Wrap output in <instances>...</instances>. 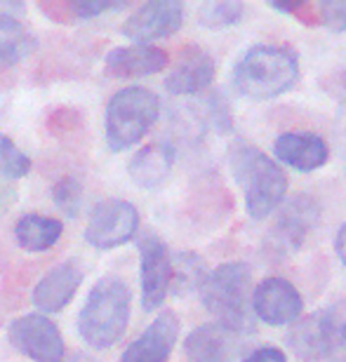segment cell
<instances>
[{
	"label": "cell",
	"mask_w": 346,
	"mask_h": 362,
	"mask_svg": "<svg viewBox=\"0 0 346 362\" xmlns=\"http://www.w3.org/2000/svg\"><path fill=\"white\" fill-rule=\"evenodd\" d=\"M184 356L189 362H231V332L217 322L200 325L186 337Z\"/></svg>",
	"instance_id": "19"
},
{
	"label": "cell",
	"mask_w": 346,
	"mask_h": 362,
	"mask_svg": "<svg viewBox=\"0 0 346 362\" xmlns=\"http://www.w3.org/2000/svg\"><path fill=\"white\" fill-rule=\"evenodd\" d=\"M139 228V212L132 202L106 198L90 212L85 240L97 250H115L129 243Z\"/></svg>",
	"instance_id": "7"
},
{
	"label": "cell",
	"mask_w": 346,
	"mask_h": 362,
	"mask_svg": "<svg viewBox=\"0 0 346 362\" xmlns=\"http://www.w3.org/2000/svg\"><path fill=\"white\" fill-rule=\"evenodd\" d=\"M172 165H175V148L170 144H149L142 151H137L129 160V179L139 188L154 191L170 177Z\"/></svg>",
	"instance_id": "17"
},
{
	"label": "cell",
	"mask_w": 346,
	"mask_h": 362,
	"mask_svg": "<svg viewBox=\"0 0 346 362\" xmlns=\"http://www.w3.org/2000/svg\"><path fill=\"white\" fill-rule=\"evenodd\" d=\"M184 24V5L177 0H151L132 12L125 24L122 35L132 40V45H151L154 40H163L175 35Z\"/></svg>",
	"instance_id": "11"
},
{
	"label": "cell",
	"mask_w": 346,
	"mask_h": 362,
	"mask_svg": "<svg viewBox=\"0 0 346 362\" xmlns=\"http://www.w3.org/2000/svg\"><path fill=\"white\" fill-rule=\"evenodd\" d=\"M344 362H346V360H344Z\"/></svg>",
	"instance_id": "32"
},
{
	"label": "cell",
	"mask_w": 346,
	"mask_h": 362,
	"mask_svg": "<svg viewBox=\"0 0 346 362\" xmlns=\"http://www.w3.org/2000/svg\"><path fill=\"white\" fill-rule=\"evenodd\" d=\"M69 362H92V358H90V356H85V353H76V356L71 358Z\"/></svg>",
	"instance_id": "31"
},
{
	"label": "cell",
	"mask_w": 346,
	"mask_h": 362,
	"mask_svg": "<svg viewBox=\"0 0 346 362\" xmlns=\"http://www.w3.org/2000/svg\"><path fill=\"white\" fill-rule=\"evenodd\" d=\"M316 17L318 24L328 26L330 31L342 33L346 31V0H325L316 5Z\"/></svg>",
	"instance_id": "27"
},
{
	"label": "cell",
	"mask_w": 346,
	"mask_h": 362,
	"mask_svg": "<svg viewBox=\"0 0 346 362\" xmlns=\"http://www.w3.org/2000/svg\"><path fill=\"white\" fill-rule=\"evenodd\" d=\"M335 247H337V257H340V262L344 264V269H346V223L340 228V233H337Z\"/></svg>",
	"instance_id": "30"
},
{
	"label": "cell",
	"mask_w": 346,
	"mask_h": 362,
	"mask_svg": "<svg viewBox=\"0 0 346 362\" xmlns=\"http://www.w3.org/2000/svg\"><path fill=\"white\" fill-rule=\"evenodd\" d=\"M83 282V269L76 259H69L52 271H47L40 278L38 285L33 287V303L38 313H59L71 303L76 292L81 289Z\"/></svg>",
	"instance_id": "13"
},
{
	"label": "cell",
	"mask_w": 346,
	"mask_h": 362,
	"mask_svg": "<svg viewBox=\"0 0 346 362\" xmlns=\"http://www.w3.org/2000/svg\"><path fill=\"white\" fill-rule=\"evenodd\" d=\"M301 308H304V299L299 289L278 275L264 278L252 292V313L271 327L294 325L299 320Z\"/></svg>",
	"instance_id": "10"
},
{
	"label": "cell",
	"mask_w": 346,
	"mask_h": 362,
	"mask_svg": "<svg viewBox=\"0 0 346 362\" xmlns=\"http://www.w3.org/2000/svg\"><path fill=\"white\" fill-rule=\"evenodd\" d=\"M210 113H212V120L214 125L219 127V132H226V129H231V113H229V106L224 97H221L219 92L212 94L210 99Z\"/></svg>",
	"instance_id": "28"
},
{
	"label": "cell",
	"mask_w": 346,
	"mask_h": 362,
	"mask_svg": "<svg viewBox=\"0 0 346 362\" xmlns=\"http://www.w3.org/2000/svg\"><path fill=\"white\" fill-rule=\"evenodd\" d=\"M139 247V280H142V306L156 310L168 299L172 287V255L163 238L144 233L137 240Z\"/></svg>",
	"instance_id": "9"
},
{
	"label": "cell",
	"mask_w": 346,
	"mask_h": 362,
	"mask_svg": "<svg viewBox=\"0 0 346 362\" xmlns=\"http://www.w3.org/2000/svg\"><path fill=\"white\" fill-rule=\"evenodd\" d=\"M33 45V33L24 21L0 7V69H10L24 62Z\"/></svg>",
	"instance_id": "20"
},
{
	"label": "cell",
	"mask_w": 346,
	"mask_h": 362,
	"mask_svg": "<svg viewBox=\"0 0 346 362\" xmlns=\"http://www.w3.org/2000/svg\"><path fill=\"white\" fill-rule=\"evenodd\" d=\"M243 362H287V356L273 346H262V349L252 351L250 356H245Z\"/></svg>",
	"instance_id": "29"
},
{
	"label": "cell",
	"mask_w": 346,
	"mask_h": 362,
	"mask_svg": "<svg viewBox=\"0 0 346 362\" xmlns=\"http://www.w3.org/2000/svg\"><path fill=\"white\" fill-rule=\"evenodd\" d=\"M161 115V99L149 88L115 92L106 106V144L111 151H125L144 139Z\"/></svg>",
	"instance_id": "5"
},
{
	"label": "cell",
	"mask_w": 346,
	"mask_h": 362,
	"mask_svg": "<svg viewBox=\"0 0 346 362\" xmlns=\"http://www.w3.org/2000/svg\"><path fill=\"white\" fill-rule=\"evenodd\" d=\"M179 339V317L175 310H163L132 344L122 351L120 362H168Z\"/></svg>",
	"instance_id": "12"
},
{
	"label": "cell",
	"mask_w": 346,
	"mask_h": 362,
	"mask_svg": "<svg viewBox=\"0 0 346 362\" xmlns=\"http://www.w3.org/2000/svg\"><path fill=\"white\" fill-rule=\"evenodd\" d=\"M132 294L125 280L106 275L90 289L81 313H78V334L92 349H111L127 329Z\"/></svg>",
	"instance_id": "2"
},
{
	"label": "cell",
	"mask_w": 346,
	"mask_h": 362,
	"mask_svg": "<svg viewBox=\"0 0 346 362\" xmlns=\"http://www.w3.org/2000/svg\"><path fill=\"white\" fill-rule=\"evenodd\" d=\"M31 158L14 144L10 136L0 134V179L14 181L31 172Z\"/></svg>",
	"instance_id": "24"
},
{
	"label": "cell",
	"mask_w": 346,
	"mask_h": 362,
	"mask_svg": "<svg viewBox=\"0 0 346 362\" xmlns=\"http://www.w3.org/2000/svg\"><path fill=\"white\" fill-rule=\"evenodd\" d=\"M170 57L165 49L156 45H125L115 47L106 54L104 74L115 81H129V78H146L168 69Z\"/></svg>",
	"instance_id": "14"
},
{
	"label": "cell",
	"mask_w": 346,
	"mask_h": 362,
	"mask_svg": "<svg viewBox=\"0 0 346 362\" xmlns=\"http://www.w3.org/2000/svg\"><path fill=\"white\" fill-rule=\"evenodd\" d=\"M318 212V202L308 198V195H297L294 200L287 202L280 209L276 223V235L280 238V243L290 250H297L306 240V235L311 233V228H316Z\"/></svg>",
	"instance_id": "18"
},
{
	"label": "cell",
	"mask_w": 346,
	"mask_h": 362,
	"mask_svg": "<svg viewBox=\"0 0 346 362\" xmlns=\"http://www.w3.org/2000/svg\"><path fill=\"white\" fill-rule=\"evenodd\" d=\"M205 266L203 259L193 252H182L172 257V292L175 294H189L193 289H200L205 280Z\"/></svg>",
	"instance_id": "22"
},
{
	"label": "cell",
	"mask_w": 346,
	"mask_h": 362,
	"mask_svg": "<svg viewBox=\"0 0 346 362\" xmlns=\"http://www.w3.org/2000/svg\"><path fill=\"white\" fill-rule=\"evenodd\" d=\"M62 14H69L71 19H95L104 12L122 10L125 3H106V0H74V3L57 5Z\"/></svg>",
	"instance_id": "26"
},
{
	"label": "cell",
	"mask_w": 346,
	"mask_h": 362,
	"mask_svg": "<svg viewBox=\"0 0 346 362\" xmlns=\"http://www.w3.org/2000/svg\"><path fill=\"white\" fill-rule=\"evenodd\" d=\"M273 156L297 172L321 170L328 163L330 148L325 139L311 132H283L273 141Z\"/></svg>",
	"instance_id": "16"
},
{
	"label": "cell",
	"mask_w": 346,
	"mask_h": 362,
	"mask_svg": "<svg viewBox=\"0 0 346 362\" xmlns=\"http://www.w3.org/2000/svg\"><path fill=\"white\" fill-rule=\"evenodd\" d=\"M245 5L238 0H212L203 3L198 10V24H203L210 31H221V28L236 26L243 19Z\"/></svg>",
	"instance_id": "23"
},
{
	"label": "cell",
	"mask_w": 346,
	"mask_h": 362,
	"mask_svg": "<svg viewBox=\"0 0 346 362\" xmlns=\"http://www.w3.org/2000/svg\"><path fill=\"white\" fill-rule=\"evenodd\" d=\"M64 226L59 219H52L47 214H24L14 226V238L19 247L26 252H47L59 240Z\"/></svg>",
	"instance_id": "21"
},
{
	"label": "cell",
	"mask_w": 346,
	"mask_h": 362,
	"mask_svg": "<svg viewBox=\"0 0 346 362\" xmlns=\"http://www.w3.org/2000/svg\"><path fill=\"white\" fill-rule=\"evenodd\" d=\"M292 353L304 362H321L346 353V299L301 317L287 334Z\"/></svg>",
	"instance_id": "6"
},
{
	"label": "cell",
	"mask_w": 346,
	"mask_h": 362,
	"mask_svg": "<svg viewBox=\"0 0 346 362\" xmlns=\"http://www.w3.org/2000/svg\"><path fill=\"white\" fill-rule=\"evenodd\" d=\"M297 54L280 45H255L233 66V88L252 101L276 99L297 83Z\"/></svg>",
	"instance_id": "3"
},
{
	"label": "cell",
	"mask_w": 346,
	"mask_h": 362,
	"mask_svg": "<svg viewBox=\"0 0 346 362\" xmlns=\"http://www.w3.org/2000/svg\"><path fill=\"white\" fill-rule=\"evenodd\" d=\"M252 271L245 262H229L205 275L200 296L207 313L231 334L252 329Z\"/></svg>",
	"instance_id": "4"
},
{
	"label": "cell",
	"mask_w": 346,
	"mask_h": 362,
	"mask_svg": "<svg viewBox=\"0 0 346 362\" xmlns=\"http://www.w3.org/2000/svg\"><path fill=\"white\" fill-rule=\"evenodd\" d=\"M52 200L67 216H78L83 202V188L74 177H62L52 188Z\"/></svg>",
	"instance_id": "25"
},
{
	"label": "cell",
	"mask_w": 346,
	"mask_h": 362,
	"mask_svg": "<svg viewBox=\"0 0 346 362\" xmlns=\"http://www.w3.org/2000/svg\"><path fill=\"white\" fill-rule=\"evenodd\" d=\"M12 346L33 362H64V337L59 327L42 313L21 315L7 327Z\"/></svg>",
	"instance_id": "8"
},
{
	"label": "cell",
	"mask_w": 346,
	"mask_h": 362,
	"mask_svg": "<svg viewBox=\"0 0 346 362\" xmlns=\"http://www.w3.org/2000/svg\"><path fill=\"white\" fill-rule=\"evenodd\" d=\"M214 81V59L210 52L198 45H189L182 49L175 69L165 78V90L177 97L205 92Z\"/></svg>",
	"instance_id": "15"
},
{
	"label": "cell",
	"mask_w": 346,
	"mask_h": 362,
	"mask_svg": "<svg viewBox=\"0 0 346 362\" xmlns=\"http://www.w3.org/2000/svg\"><path fill=\"white\" fill-rule=\"evenodd\" d=\"M229 163L236 181L243 188L250 219L264 221L280 207L287 193V175L283 168L264 151L243 141L231 148Z\"/></svg>",
	"instance_id": "1"
}]
</instances>
